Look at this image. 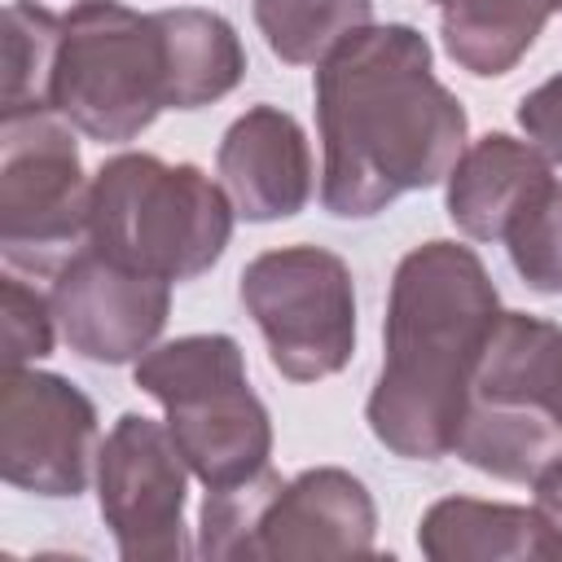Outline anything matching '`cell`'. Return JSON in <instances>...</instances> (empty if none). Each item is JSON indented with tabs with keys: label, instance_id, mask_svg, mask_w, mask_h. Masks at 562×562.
I'll use <instances>...</instances> for the list:
<instances>
[{
	"label": "cell",
	"instance_id": "obj_21",
	"mask_svg": "<svg viewBox=\"0 0 562 562\" xmlns=\"http://www.w3.org/2000/svg\"><path fill=\"white\" fill-rule=\"evenodd\" d=\"M505 250L514 272L536 294H562V180L549 176L544 189L505 228Z\"/></svg>",
	"mask_w": 562,
	"mask_h": 562
},
{
	"label": "cell",
	"instance_id": "obj_23",
	"mask_svg": "<svg viewBox=\"0 0 562 562\" xmlns=\"http://www.w3.org/2000/svg\"><path fill=\"white\" fill-rule=\"evenodd\" d=\"M518 127L553 167H562V75L544 79L518 101Z\"/></svg>",
	"mask_w": 562,
	"mask_h": 562
},
{
	"label": "cell",
	"instance_id": "obj_7",
	"mask_svg": "<svg viewBox=\"0 0 562 562\" xmlns=\"http://www.w3.org/2000/svg\"><path fill=\"white\" fill-rule=\"evenodd\" d=\"M241 307L255 316L268 360L290 382H321L351 364L356 281L325 246H277L241 268Z\"/></svg>",
	"mask_w": 562,
	"mask_h": 562
},
{
	"label": "cell",
	"instance_id": "obj_19",
	"mask_svg": "<svg viewBox=\"0 0 562 562\" xmlns=\"http://www.w3.org/2000/svg\"><path fill=\"white\" fill-rule=\"evenodd\" d=\"M281 474L268 465L246 483L233 487H215L202 501V518H198V553L215 558V562H233L246 558L255 562V536H259V518L268 509V501L281 492Z\"/></svg>",
	"mask_w": 562,
	"mask_h": 562
},
{
	"label": "cell",
	"instance_id": "obj_26",
	"mask_svg": "<svg viewBox=\"0 0 562 562\" xmlns=\"http://www.w3.org/2000/svg\"><path fill=\"white\" fill-rule=\"evenodd\" d=\"M558 9H562V0H558Z\"/></svg>",
	"mask_w": 562,
	"mask_h": 562
},
{
	"label": "cell",
	"instance_id": "obj_12",
	"mask_svg": "<svg viewBox=\"0 0 562 562\" xmlns=\"http://www.w3.org/2000/svg\"><path fill=\"white\" fill-rule=\"evenodd\" d=\"M215 171L241 220L250 224L290 220L312 198L307 132L281 105H250L228 123L215 149Z\"/></svg>",
	"mask_w": 562,
	"mask_h": 562
},
{
	"label": "cell",
	"instance_id": "obj_14",
	"mask_svg": "<svg viewBox=\"0 0 562 562\" xmlns=\"http://www.w3.org/2000/svg\"><path fill=\"white\" fill-rule=\"evenodd\" d=\"M470 404L540 413L562 426V325L501 307L474 369Z\"/></svg>",
	"mask_w": 562,
	"mask_h": 562
},
{
	"label": "cell",
	"instance_id": "obj_15",
	"mask_svg": "<svg viewBox=\"0 0 562 562\" xmlns=\"http://www.w3.org/2000/svg\"><path fill=\"white\" fill-rule=\"evenodd\" d=\"M417 549L430 562H522L549 558L540 514L505 501L443 496L417 522Z\"/></svg>",
	"mask_w": 562,
	"mask_h": 562
},
{
	"label": "cell",
	"instance_id": "obj_1",
	"mask_svg": "<svg viewBox=\"0 0 562 562\" xmlns=\"http://www.w3.org/2000/svg\"><path fill=\"white\" fill-rule=\"evenodd\" d=\"M321 202L373 220L395 198L448 180L470 145L461 101L435 79L430 40L408 22L360 26L316 66Z\"/></svg>",
	"mask_w": 562,
	"mask_h": 562
},
{
	"label": "cell",
	"instance_id": "obj_24",
	"mask_svg": "<svg viewBox=\"0 0 562 562\" xmlns=\"http://www.w3.org/2000/svg\"><path fill=\"white\" fill-rule=\"evenodd\" d=\"M531 487H536L531 509L540 514L549 558H562V457H558V461H549V465L531 479Z\"/></svg>",
	"mask_w": 562,
	"mask_h": 562
},
{
	"label": "cell",
	"instance_id": "obj_13",
	"mask_svg": "<svg viewBox=\"0 0 562 562\" xmlns=\"http://www.w3.org/2000/svg\"><path fill=\"white\" fill-rule=\"evenodd\" d=\"M553 162L509 132H487L461 149L448 171V220L470 241H501L514 215L544 189Z\"/></svg>",
	"mask_w": 562,
	"mask_h": 562
},
{
	"label": "cell",
	"instance_id": "obj_20",
	"mask_svg": "<svg viewBox=\"0 0 562 562\" xmlns=\"http://www.w3.org/2000/svg\"><path fill=\"white\" fill-rule=\"evenodd\" d=\"M61 18L44 9H26L9 0L4 9V83H0V110L44 105L53 53H57Z\"/></svg>",
	"mask_w": 562,
	"mask_h": 562
},
{
	"label": "cell",
	"instance_id": "obj_11",
	"mask_svg": "<svg viewBox=\"0 0 562 562\" xmlns=\"http://www.w3.org/2000/svg\"><path fill=\"white\" fill-rule=\"evenodd\" d=\"M378 549V509L369 487L338 465H316L281 483L255 536V562L351 558Z\"/></svg>",
	"mask_w": 562,
	"mask_h": 562
},
{
	"label": "cell",
	"instance_id": "obj_3",
	"mask_svg": "<svg viewBox=\"0 0 562 562\" xmlns=\"http://www.w3.org/2000/svg\"><path fill=\"white\" fill-rule=\"evenodd\" d=\"M233 202L193 162L114 154L92 176L88 246L171 285L211 272L233 237Z\"/></svg>",
	"mask_w": 562,
	"mask_h": 562
},
{
	"label": "cell",
	"instance_id": "obj_5",
	"mask_svg": "<svg viewBox=\"0 0 562 562\" xmlns=\"http://www.w3.org/2000/svg\"><path fill=\"white\" fill-rule=\"evenodd\" d=\"M44 105L101 145L136 140L167 110V48L158 13L88 0L61 18Z\"/></svg>",
	"mask_w": 562,
	"mask_h": 562
},
{
	"label": "cell",
	"instance_id": "obj_10",
	"mask_svg": "<svg viewBox=\"0 0 562 562\" xmlns=\"http://www.w3.org/2000/svg\"><path fill=\"white\" fill-rule=\"evenodd\" d=\"M53 316L66 347L92 364H136L162 334L171 281L145 277L83 246L53 272Z\"/></svg>",
	"mask_w": 562,
	"mask_h": 562
},
{
	"label": "cell",
	"instance_id": "obj_17",
	"mask_svg": "<svg viewBox=\"0 0 562 562\" xmlns=\"http://www.w3.org/2000/svg\"><path fill=\"white\" fill-rule=\"evenodd\" d=\"M553 13L558 0H443L439 31L448 57L461 70L496 79L527 57V48Z\"/></svg>",
	"mask_w": 562,
	"mask_h": 562
},
{
	"label": "cell",
	"instance_id": "obj_9",
	"mask_svg": "<svg viewBox=\"0 0 562 562\" xmlns=\"http://www.w3.org/2000/svg\"><path fill=\"white\" fill-rule=\"evenodd\" d=\"M97 408L61 373L4 369L0 382V474L4 483L75 501L97 461Z\"/></svg>",
	"mask_w": 562,
	"mask_h": 562
},
{
	"label": "cell",
	"instance_id": "obj_16",
	"mask_svg": "<svg viewBox=\"0 0 562 562\" xmlns=\"http://www.w3.org/2000/svg\"><path fill=\"white\" fill-rule=\"evenodd\" d=\"M167 48V110H202L246 75V48L228 18L211 9H158Z\"/></svg>",
	"mask_w": 562,
	"mask_h": 562
},
{
	"label": "cell",
	"instance_id": "obj_4",
	"mask_svg": "<svg viewBox=\"0 0 562 562\" xmlns=\"http://www.w3.org/2000/svg\"><path fill=\"white\" fill-rule=\"evenodd\" d=\"M132 378L162 404L167 430L206 492L246 483L268 470L272 417L250 391L237 338L184 334L171 342H154L136 360Z\"/></svg>",
	"mask_w": 562,
	"mask_h": 562
},
{
	"label": "cell",
	"instance_id": "obj_2",
	"mask_svg": "<svg viewBox=\"0 0 562 562\" xmlns=\"http://www.w3.org/2000/svg\"><path fill=\"white\" fill-rule=\"evenodd\" d=\"M496 316L501 294L470 246L435 237L395 263L382 325L386 356L364 404L382 448L404 461L452 457Z\"/></svg>",
	"mask_w": 562,
	"mask_h": 562
},
{
	"label": "cell",
	"instance_id": "obj_18",
	"mask_svg": "<svg viewBox=\"0 0 562 562\" xmlns=\"http://www.w3.org/2000/svg\"><path fill=\"white\" fill-rule=\"evenodd\" d=\"M373 22V0H255V26L285 66H321Z\"/></svg>",
	"mask_w": 562,
	"mask_h": 562
},
{
	"label": "cell",
	"instance_id": "obj_6",
	"mask_svg": "<svg viewBox=\"0 0 562 562\" xmlns=\"http://www.w3.org/2000/svg\"><path fill=\"white\" fill-rule=\"evenodd\" d=\"M92 180L75 127L48 105L0 110V255L9 272L53 277L88 246Z\"/></svg>",
	"mask_w": 562,
	"mask_h": 562
},
{
	"label": "cell",
	"instance_id": "obj_22",
	"mask_svg": "<svg viewBox=\"0 0 562 562\" xmlns=\"http://www.w3.org/2000/svg\"><path fill=\"white\" fill-rule=\"evenodd\" d=\"M0 342H4V369H26L44 360L57 342L53 299L26 285L18 272L0 277Z\"/></svg>",
	"mask_w": 562,
	"mask_h": 562
},
{
	"label": "cell",
	"instance_id": "obj_27",
	"mask_svg": "<svg viewBox=\"0 0 562 562\" xmlns=\"http://www.w3.org/2000/svg\"><path fill=\"white\" fill-rule=\"evenodd\" d=\"M435 4H443V0H435Z\"/></svg>",
	"mask_w": 562,
	"mask_h": 562
},
{
	"label": "cell",
	"instance_id": "obj_25",
	"mask_svg": "<svg viewBox=\"0 0 562 562\" xmlns=\"http://www.w3.org/2000/svg\"><path fill=\"white\" fill-rule=\"evenodd\" d=\"M18 4H26V9H44V13L66 18L70 9H79V4H88V0H18Z\"/></svg>",
	"mask_w": 562,
	"mask_h": 562
},
{
	"label": "cell",
	"instance_id": "obj_8",
	"mask_svg": "<svg viewBox=\"0 0 562 562\" xmlns=\"http://www.w3.org/2000/svg\"><path fill=\"white\" fill-rule=\"evenodd\" d=\"M189 461L167 422L123 413L97 452V505L127 562H180L198 553L184 527Z\"/></svg>",
	"mask_w": 562,
	"mask_h": 562
}]
</instances>
